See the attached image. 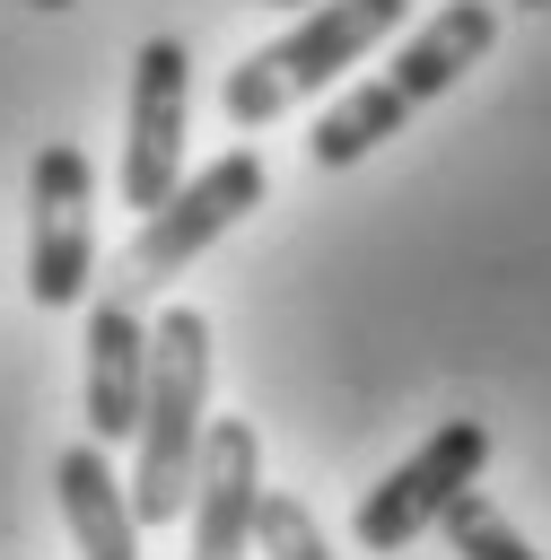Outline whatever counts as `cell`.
I'll return each mask as SVG.
<instances>
[{"instance_id":"6da1fadb","label":"cell","mask_w":551,"mask_h":560,"mask_svg":"<svg viewBox=\"0 0 551 560\" xmlns=\"http://www.w3.org/2000/svg\"><path fill=\"white\" fill-rule=\"evenodd\" d=\"M499 44V9L490 0H446L376 79H359L341 105H324V122L306 131V158L324 166V175H341V166H359V158H376L420 105H437L481 52Z\"/></svg>"},{"instance_id":"7a4b0ae2","label":"cell","mask_w":551,"mask_h":560,"mask_svg":"<svg viewBox=\"0 0 551 560\" xmlns=\"http://www.w3.org/2000/svg\"><path fill=\"white\" fill-rule=\"evenodd\" d=\"M201 429H210V315H201V306H166V315L149 324V385H140V429H131L140 464H131V481H122L140 534L184 516Z\"/></svg>"},{"instance_id":"3957f363","label":"cell","mask_w":551,"mask_h":560,"mask_svg":"<svg viewBox=\"0 0 551 560\" xmlns=\"http://www.w3.org/2000/svg\"><path fill=\"white\" fill-rule=\"evenodd\" d=\"M402 18H411V0H306V18H297L289 35H271L262 52H245V61L227 70V88H219L227 122H236V131L280 122L289 105H306L315 88H332L350 61H367Z\"/></svg>"},{"instance_id":"277c9868","label":"cell","mask_w":551,"mask_h":560,"mask_svg":"<svg viewBox=\"0 0 551 560\" xmlns=\"http://www.w3.org/2000/svg\"><path fill=\"white\" fill-rule=\"evenodd\" d=\"M271 192V166L254 158V149H227V158H210L201 175H175V192L157 201V210H140V236H131V254H122V298H149V289H166L184 262H201L236 219H254V201Z\"/></svg>"},{"instance_id":"5b68a950","label":"cell","mask_w":551,"mask_h":560,"mask_svg":"<svg viewBox=\"0 0 551 560\" xmlns=\"http://www.w3.org/2000/svg\"><path fill=\"white\" fill-rule=\"evenodd\" d=\"M96 289V166L79 140H44L26 175V298L79 306Z\"/></svg>"},{"instance_id":"8992f818","label":"cell","mask_w":551,"mask_h":560,"mask_svg":"<svg viewBox=\"0 0 551 560\" xmlns=\"http://www.w3.org/2000/svg\"><path fill=\"white\" fill-rule=\"evenodd\" d=\"M481 464H490V420H472V411H455L446 429H429L359 508H350V542L359 551H411L429 525H437V508L464 490V481H481Z\"/></svg>"},{"instance_id":"52a82bcc","label":"cell","mask_w":551,"mask_h":560,"mask_svg":"<svg viewBox=\"0 0 551 560\" xmlns=\"http://www.w3.org/2000/svg\"><path fill=\"white\" fill-rule=\"evenodd\" d=\"M184 105H192V52L175 35H149L131 52V122H122V201L157 210L184 175Z\"/></svg>"},{"instance_id":"ba28073f","label":"cell","mask_w":551,"mask_h":560,"mask_svg":"<svg viewBox=\"0 0 551 560\" xmlns=\"http://www.w3.org/2000/svg\"><path fill=\"white\" fill-rule=\"evenodd\" d=\"M254 508H262V438H254V420L227 411L201 429L192 490H184L192 560H254Z\"/></svg>"},{"instance_id":"9c48e42d","label":"cell","mask_w":551,"mask_h":560,"mask_svg":"<svg viewBox=\"0 0 551 560\" xmlns=\"http://www.w3.org/2000/svg\"><path fill=\"white\" fill-rule=\"evenodd\" d=\"M140 385H149L140 298L105 289V298L87 306V376H79V394H87V438H96V446H122V438L140 429Z\"/></svg>"},{"instance_id":"30bf717a","label":"cell","mask_w":551,"mask_h":560,"mask_svg":"<svg viewBox=\"0 0 551 560\" xmlns=\"http://www.w3.org/2000/svg\"><path fill=\"white\" fill-rule=\"evenodd\" d=\"M52 490H61V516H70L79 560H140V516H131V490H122V472L105 464V446H96V438L61 446Z\"/></svg>"},{"instance_id":"8fae6325","label":"cell","mask_w":551,"mask_h":560,"mask_svg":"<svg viewBox=\"0 0 551 560\" xmlns=\"http://www.w3.org/2000/svg\"><path fill=\"white\" fill-rule=\"evenodd\" d=\"M437 525H446V551H455V560H542V551L516 534V516H499V508L481 499V481H464V490L437 508Z\"/></svg>"},{"instance_id":"7c38bea8","label":"cell","mask_w":551,"mask_h":560,"mask_svg":"<svg viewBox=\"0 0 551 560\" xmlns=\"http://www.w3.org/2000/svg\"><path fill=\"white\" fill-rule=\"evenodd\" d=\"M254 551H262V560H332V542L315 534L306 499H289V490H262V508H254Z\"/></svg>"},{"instance_id":"4fadbf2b","label":"cell","mask_w":551,"mask_h":560,"mask_svg":"<svg viewBox=\"0 0 551 560\" xmlns=\"http://www.w3.org/2000/svg\"><path fill=\"white\" fill-rule=\"evenodd\" d=\"M262 9H306V0H262Z\"/></svg>"},{"instance_id":"5bb4252c","label":"cell","mask_w":551,"mask_h":560,"mask_svg":"<svg viewBox=\"0 0 551 560\" xmlns=\"http://www.w3.org/2000/svg\"><path fill=\"white\" fill-rule=\"evenodd\" d=\"M26 9H70V0H26Z\"/></svg>"},{"instance_id":"9a60e30c","label":"cell","mask_w":551,"mask_h":560,"mask_svg":"<svg viewBox=\"0 0 551 560\" xmlns=\"http://www.w3.org/2000/svg\"><path fill=\"white\" fill-rule=\"evenodd\" d=\"M516 9H551V0H516Z\"/></svg>"}]
</instances>
